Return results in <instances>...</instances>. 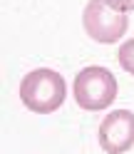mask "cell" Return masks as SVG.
Returning a JSON list of instances; mask_svg holds the SVG:
<instances>
[{"instance_id": "5b68a950", "label": "cell", "mask_w": 134, "mask_h": 154, "mask_svg": "<svg viewBox=\"0 0 134 154\" xmlns=\"http://www.w3.org/2000/svg\"><path fill=\"white\" fill-rule=\"evenodd\" d=\"M117 60H119V65H122V67H124V70H127L129 75H134V37L119 45Z\"/></svg>"}, {"instance_id": "6da1fadb", "label": "cell", "mask_w": 134, "mask_h": 154, "mask_svg": "<svg viewBox=\"0 0 134 154\" xmlns=\"http://www.w3.org/2000/svg\"><path fill=\"white\" fill-rule=\"evenodd\" d=\"M65 97H67L65 77L50 70V67L27 72L20 82V100L35 114H50L55 109H60Z\"/></svg>"}, {"instance_id": "7a4b0ae2", "label": "cell", "mask_w": 134, "mask_h": 154, "mask_svg": "<svg viewBox=\"0 0 134 154\" xmlns=\"http://www.w3.org/2000/svg\"><path fill=\"white\" fill-rule=\"evenodd\" d=\"M72 94H75V102L87 112L107 109L117 100V77L107 67L90 65L77 72L72 82Z\"/></svg>"}, {"instance_id": "277c9868", "label": "cell", "mask_w": 134, "mask_h": 154, "mask_svg": "<svg viewBox=\"0 0 134 154\" xmlns=\"http://www.w3.org/2000/svg\"><path fill=\"white\" fill-rule=\"evenodd\" d=\"M99 147L107 154H124L134 147V112L114 109L102 119L97 132Z\"/></svg>"}, {"instance_id": "8992f818", "label": "cell", "mask_w": 134, "mask_h": 154, "mask_svg": "<svg viewBox=\"0 0 134 154\" xmlns=\"http://www.w3.org/2000/svg\"><path fill=\"white\" fill-rule=\"evenodd\" d=\"M104 3H109L119 13H132L134 10V0H104Z\"/></svg>"}, {"instance_id": "3957f363", "label": "cell", "mask_w": 134, "mask_h": 154, "mask_svg": "<svg viewBox=\"0 0 134 154\" xmlns=\"http://www.w3.org/2000/svg\"><path fill=\"white\" fill-rule=\"evenodd\" d=\"M82 25H84V32L94 42L112 45V42H119V37L127 32L129 17L127 13L114 10L104 0H90L82 13Z\"/></svg>"}]
</instances>
